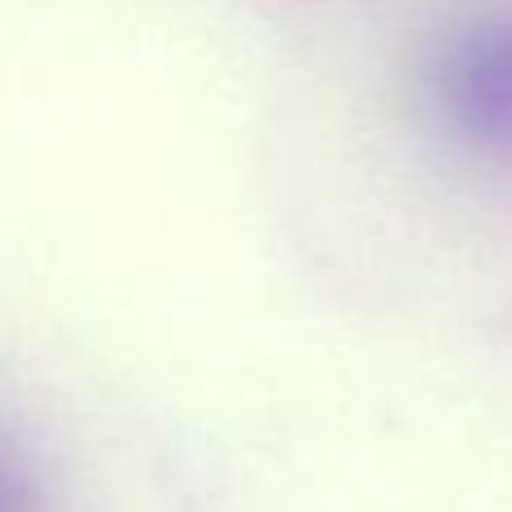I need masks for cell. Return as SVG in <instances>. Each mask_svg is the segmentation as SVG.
I'll use <instances>...</instances> for the list:
<instances>
[{"label": "cell", "mask_w": 512, "mask_h": 512, "mask_svg": "<svg viewBox=\"0 0 512 512\" xmlns=\"http://www.w3.org/2000/svg\"><path fill=\"white\" fill-rule=\"evenodd\" d=\"M436 104L486 167L512 176V0L450 41L436 68Z\"/></svg>", "instance_id": "1"}, {"label": "cell", "mask_w": 512, "mask_h": 512, "mask_svg": "<svg viewBox=\"0 0 512 512\" xmlns=\"http://www.w3.org/2000/svg\"><path fill=\"white\" fill-rule=\"evenodd\" d=\"M0 512H27V490L5 459H0Z\"/></svg>", "instance_id": "2"}]
</instances>
